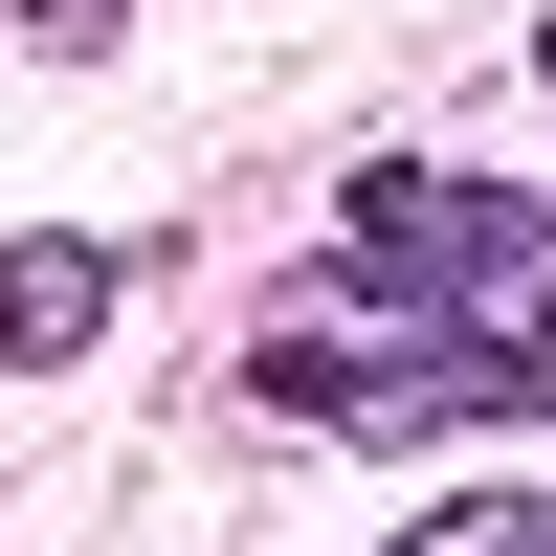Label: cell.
I'll use <instances>...</instances> for the list:
<instances>
[{"instance_id": "cell-4", "label": "cell", "mask_w": 556, "mask_h": 556, "mask_svg": "<svg viewBox=\"0 0 556 556\" xmlns=\"http://www.w3.org/2000/svg\"><path fill=\"white\" fill-rule=\"evenodd\" d=\"M534 89H556V23H534Z\"/></svg>"}, {"instance_id": "cell-2", "label": "cell", "mask_w": 556, "mask_h": 556, "mask_svg": "<svg viewBox=\"0 0 556 556\" xmlns=\"http://www.w3.org/2000/svg\"><path fill=\"white\" fill-rule=\"evenodd\" d=\"M89 334H112V245H89V223H23V245H0V356L67 379Z\"/></svg>"}, {"instance_id": "cell-1", "label": "cell", "mask_w": 556, "mask_h": 556, "mask_svg": "<svg viewBox=\"0 0 556 556\" xmlns=\"http://www.w3.org/2000/svg\"><path fill=\"white\" fill-rule=\"evenodd\" d=\"M290 424H379V445H445V424H513L556 379V201L468 156H379L334 201V267H312V312H267L245 356Z\"/></svg>"}, {"instance_id": "cell-3", "label": "cell", "mask_w": 556, "mask_h": 556, "mask_svg": "<svg viewBox=\"0 0 556 556\" xmlns=\"http://www.w3.org/2000/svg\"><path fill=\"white\" fill-rule=\"evenodd\" d=\"M379 556H556V513H534V490H445V513H401Z\"/></svg>"}]
</instances>
